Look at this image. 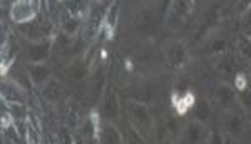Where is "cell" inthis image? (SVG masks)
I'll return each mask as SVG.
<instances>
[{
    "mask_svg": "<svg viewBox=\"0 0 251 144\" xmlns=\"http://www.w3.org/2000/svg\"><path fill=\"white\" fill-rule=\"evenodd\" d=\"M204 50L208 54H216V55H221V54H226V52L233 50L231 49V42L228 41L226 37H209L208 41L204 44Z\"/></svg>",
    "mask_w": 251,
    "mask_h": 144,
    "instance_id": "20",
    "label": "cell"
},
{
    "mask_svg": "<svg viewBox=\"0 0 251 144\" xmlns=\"http://www.w3.org/2000/svg\"><path fill=\"white\" fill-rule=\"evenodd\" d=\"M2 99L7 106H14V104H24L25 106V93L12 79L10 81L9 79H3L2 81Z\"/></svg>",
    "mask_w": 251,
    "mask_h": 144,
    "instance_id": "12",
    "label": "cell"
},
{
    "mask_svg": "<svg viewBox=\"0 0 251 144\" xmlns=\"http://www.w3.org/2000/svg\"><path fill=\"white\" fill-rule=\"evenodd\" d=\"M216 69L223 77H234L236 79V75H240V55L233 50L218 55Z\"/></svg>",
    "mask_w": 251,
    "mask_h": 144,
    "instance_id": "11",
    "label": "cell"
},
{
    "mask_svg": "<svg viewBox=\"0 0 251 144\" xmlns=\"http://www.w3.org/2000/svg\"><path fill=\"white\" fill-rule=\"evenodd\" d=\"M208 133L209 131L206 127V124L194 121V119H189L183 129V136L189 144H204L206 138H208Z\"/></svg>",
    "mask_w": 251,
    "mask_h": 144,
    "instance_id": "13",
    "label": "cell"
},
{
    "mask_svg": "<svg viewBox=\"0 0 251 144\" xmlns=\"http://www.w3.org/2000/svg\"><path fill=\"white\" fill-rule=\"evenodd\" d=\"M234 46H236V54L241 59H246V61L251 62V39L243 34H238Z\"/></svg>",
    "mask_w": 251,
    "mask_h": 144,
    "instance_id": "22",
    "label": "cell"
},
{
    "mask_svg": "<svg viewBox=\"0 0 251 144\" xmlns=\"http://www.w3.org/2000/svg\"><path fill=\"white\" fill-rule=\"evenodd\" d=\"M24 138H25L27 144H40L37 129H35L34 124L29 122V121L25 122V134H24Z\"/></svg>",
    "mask_w": 251,
    "mask_h": 144,
    "instance_id": "28",
    "label": "cell"
},
{
    "mask_svg": "<svg viewBox=\"0 0 251 144\" xmlns=\"http://www.w3.org/2000/svg\"><path fill=\"white\" fill-rule=\"evenodd\" d=\"M250 39H251V37H250Z\"/></svg>",
    "mask_w": 251,
    "mask_h": 144,
    "instance_id": "34",
    "label": "cell"
},
{
    "mask_svg": "<svg viewBox=\"0 0 251 144\" xmlns=\"http://www.w3.org/2000/svg\"><path fill=\"white\" fill-rule=\"evenodd\" d=\"M112 5V2H94L91 3V9L87 12V17L84 21V29H82V41L84 42H92L96 37H99V34L104 29V22H106V15L109 7Z\"/></svg>",
    "mask_w": 251,
    "mask_h": 144,
    "instance_id": "2",
    "label": "cell"
},
{
    "mask_svg": "<svg viewBox=\"0 0 251 144\" xmlns=\"http://www.w3.org/2000/svg\"><path fill=\"white\" fill-rule=\"evenodd\" d=\"M225 144H240V141H238V139H234V138H231V136L226 134V138H225Z\"/></svg>",
    "mask_w": 251,
    "mask_h": 144,
    "instance_id": "31",
    "label": "cell"
},
{
    "mask_svg": "<svg viewBox=\"0 0 251 144\" xmlns=\"http://www.w3.org/2000/svg\"><path fill=\"white\" fill-rule=\"evenodd\" d=\"M57 22H59L60 32L69 35V37H74V35H77V32L80 29H84L82 19H77V17H74V15L69 14V12L62 7V3H60V14H59Z\"/></svg>",
    "mask_w": 251,
    "mask_h": 144,
    "instance_id": "14",
    "label": "cell"
},
{
    "mask_svg": "<svg viewBox=\"0 0 251 144\" xmlns=\"http://www.w3.org/2000/svg\"><path fill=\"white\" fill-rule=\"evenodd\" d=\"M191 119L194 121H200L203 124H208L209 121L213 119V106L209 101H206V99H196L191 107Z\"/></svg>",
    "mask_w": 251,
    "mask_h": 144,
    "instance_id": "18",
    "label": "cell"
},
{
    "mask_svg": "<svg viewBox=\"0 0 251 144\" xmlns=\"http://www.w3.org/2000/svg\"><path fill=\"white\" fill-rule=\"evenodd\" d=\"M91 64L86 59V55H75L71 61V64L67 66V75L72 81H84L86 77L91 75Z\"/></svg>",
    "mask_w": 251,
    "mask_h": 144,
    "instance_id": "16",
    "label": "cell"
},
{
    "mask_svg": "<svg viewBox=\"0 0 251 144\" xmlns=\"http://www.w3.org/2000/svg\"><path fill=\"white\" fill-rule=\"evenodd\" d=\"M117 17H119V5L112 2V5L109 7V10H107L106 22H104V29H102V30H106V32H107L109 37H112V34H114V30H116Z\"/></svg>",
    "mask_w": 251,
    "mask_h": 144,
    "instance_id": "21",
    "label": "cell"
},
{
    "mask_svg": "<svg viewBox=\"0 0 251 144\" xmlns=\"http://www.w3.org/2000/svg\"><path fill=\"white\" fill-rule=\"evenodd\" d=\"M214 104L223 111V113H229V111H240V104H238V91L228 82H220L214 87Z\"/></svg>",
    "mask_w": 251,
    "mask_h": 144,
    "instance_id": "6",
    "label": "cell"
},
{
    "mask_svg": "<svg viewBox=\"0 0 251 144\" xmlns=\"http://www.w3.org/2000/svg\"><path fill=\"white\" fill-rule=\"evenodd\" d=\"M40 7L42 3L35 2V0H15L12 2L9 17L15 25H24V24H29L40 15Z\"/></svg>",
    "mask_w": 251,
    "mask_h": 144,
    "instance_id": "4",
    "label": "cell"
},
{
    "mask_svg": "<svg viewBox=\"0 0 251 144\" xmlns=\"http://www.w3.org/2000/svg\"><path fill=\"white\" fill-rule=\"evenodd\" d=\"M121 111H123V104H121L119 91L109 82L106 91H104L102 99H100L99 106H97L99 119L102 122H114L116 124V121H119V118H121Z\"/></svg>",
    "mask_w": 251,
    "mask_h": 144,
    "instance_id": "3",
    "label": "cell"
},
{
    "mask_svg": "<svg viewBox=\"0 0 251 144\" xmlns=\"http://www.w3.org/2000/svg\"><path fill=\"white\" fill-rule=\"evenodd\" d=\"M174 144H189V143L186 141V138H184V136H181L179 139H176V141H174Z\"/></svg>",
    "mask_w": 251,
    "mask_h": 144,
    "instance_id": "32",
    "label": "cell"
},
{
    "mask_svg": "<svg viewBox=\"0 0 251 144\" xmlns=\"http://www.w3.org/2000/svg\"><path fill=\"white\" fill-rule=\"evenodd\" d=\"M137 27L141 29V32H143L144 35H148V37H152V35L157 32V22L156 19L152 17V15L146 14L143 15V17L137 21Z\"/></svg>",
    "mask_w": 251,
    "mask_h": 144,
    "instance_id": "24",
    "label": "cell"
},
{
    "mask_svg": "<svg viewBox=\"0 0 251 144\" xmlns=\"http://www.w3.org/2000/svg\"><path fill=\"white\" fill-rule=\"evenodd\" d=\"M246 121L243 118L241 109L240 111H229V113H223V129H225V134L231 136L234 139H243L246 131Z\"/></svg>",
    "mask_w": 251,
    "mask_h": 144,
    "instance_id": "10",
    "label": "cell"
},
{
    "mask_svg": "<svg viewBox=\"0 0 251 144\" xmlns=\"http://www.w3.org/2000/svg\"><path fill=\"white\" fill-rule=\"evenodd\" d=\"M124 144H148V138L141 134L132 124H126V133H124Z\"/></svg>",
    "mask_w": 251,
    "mask_h": 144,
    "instance_id": "23",
    "label": "cell"
},
{
    "mask_svg": "<svg viewBox=\"0 0 251 144\" xmlns=\"http://www.w3.org/2000/svg\"><path fill=\"white\" fill-rule=\"evenodd\" d=\"M19 54V47L15 46V42L9 39V41H3V46H2V74L5 75L7 71L14 66L15 62V57Z\"/></svg>",
    "mask_w": 251,
    "mask_h": 144,
    "instance_id": "19",
    "label": "cell"
},
{
    "mask_svg": "<svg viewBox=\"0 0 251 144\" xmlns=\"http://www.w3.org/2000/svg\"><path fill=\"white\" fill-rule=\"evenodd\" d=\"M164 55H166L168 66L174 71L184 69L189 64L188 46H186L184 41H179V39H173V41L168 42V46H166V49H164Z\"/></svg>",
    "mask_w": 251,
    "mask_h": 144,
    "instance_id": "5",
    "label": "cell"
},
{
    "mask_svg": "<svg viewBox=\"0 0 251 144\" xmlns=\"http://www.w3.org/2000/svg\"><path fill=\"white\" fill-rule=\"evenodd\" d=\"M225 138H226V134L223 133L221 129H211L208 133V138H206V141L204 144H225Z\"/></svg>",
    "mask_w": 251,
    "mask_h": 144,
    "instance_id": "29",
    "label": "cell"
},
{
    "mask_svg": "<svg viewBox=\"0 0 251 144\" xmlns=\"http://www.w3.org/2000/svg\"><path fill=\"white\" fill-rule=\"evenodd\" d=\"M248 86L251 87V75H250V81H248Z\"/></svg>",
    "mask_w": 251,
    "mask_h": 144,
    "instance_id": "33",
    "label": "cell"
},
{
    "mask_svg": "<svg viewBox=\"0 0 251 144\" xmlns=\"http://www.w3.org/2000/svg\"><path fill=\"white\" fill-rule=\"evenodd\" d=\"M27 74H29L32 86L40 87V89H42L50 79H54L52 77V69L47 64H27Z\"/></svg>",
    "mask_w": 251,
    "mask_h": 144,
    "instance_id": "15",
    "label": "cell"
},
{
    "mask_svg": "<svg viewBox=\"0 0 251 144\" xmlns=\"http://www.w3.org/2000/svg\"><path fill=\"white\" fill-rule=\"evenodd\" d=\"M193 12V2H171L169 3V10L168 15H166V24L168 27L174 32L181 30L184 27L188 17Z\"/></svg>",
    "mask_w": 251,
    "mask_h": 144,
    "instance_id": "7",
    "label": "cell"
},
{
    "mask_svg": "<svg viewBox=\"0 0 251 144\" xmlns=\"http://www.w3.org/2000/svg\"><path fill=\"white\" fill-rule=\"evenodd\" d=\"M54 52V41L46 39L39 42H27L25 59L29 64H46Z\"/></svg>",
    "mask_w": 251,
    "mask_h": 144,
    "instance_id": "9",
    "label": "cell"
},
{
    "mask_svg": "<svg viewBox=\"0 0 251 144\" xmlns=\"http://www.w3.org/2000/svg\"><path fill=\"white\" fill-rule=\"evenodd\" d=\"M107 77H106V69L102 66H97L96 69L91 71V75H89V101L92 102V106H99L100 99L104 96V91L107 87Z\"/></svg>",
    "mask_w": 251,
    "mask_h": 144,
    "instance_id": "8",
    "label": "cell"
},
{
    "mask_svg": "<svg viewBox=\"0 0 251 144\" xmlns=\"http://www.w3.org/2000/svg\"><path fill=\"white\" fill-rule=\"evenodd\" d=\"M42 93L49 101H57L60 96H62V86H60V82H57L55 79H50V81L42 87Z\"/></svg>",
    "mask_w": 251,
    "mask_h": 144,
    "instance_id": "25",
    "label": "cell"
},
{
    "mask_svg": "<svg viewBox=\"0 0 251 144\" xmlns=\"http://www.w3.org/2000/svg\"><path fill=\"white\" fill-rule=\"evenodd\" d=\"M240 34L246 35V37H251V5L246 10H243V14L240 15Z\"/></svg>",
    "mask_w": 251,
    "mask_h": 144,
    "instance_id": "27",
    "label": "cell"
},
{
    "mask_svg": "<svg viewBox=\"0 0 251 144\" xmlns=\"http://www.w3.org/2000/svg\"><path fill=\"white\" fill-rule=\"evenodd\" d=\"M99 144H124V134L114 122H102L99 126Z\"/></svg>",
    "mask_w": 251,
    "mask_h": 144,
    "instance_id": "17",
    "label": "cell"
},
{
    "mask_svg": "<svg viewBox=\"0 0 251 144\" xmlns=\"http://www.w3.org/2000/svg\"><path fill=\"white\" fill-rule=\"evenodd\" d=\"M126 113H127V122L132 124L141 134L149 138V134L154 129V118L148 104L131 99L126 102Z\"/></svg>",
    "mask_w": 251,
    "mask_h": 144,
    "instance_id": "1",
    "label": "cell"
},
{
    "mask_svg": "<svg viewBox=\"0 0 251 144\" xmlns=\"http://www.w3.org/2000/svg\"><path fill=\"white\" fill-rule=\"evenodd\" d=\"M243 139H245V144H251V124L246 126V131H245V136H243Z\"/></svg>",
    "mask_w": 251,
    "mask_h": 144,
    "instance_id": "30",
    "label": "cell"
},
{
    "mask_svg": "<svg viewBox=\"0 0 251 144\" xmlns=\"http://www.w3.org/2000/svg\"><path fill=\"white\" fill-rule=\"evenodd\" d=\"M238 104L243 113L251 114V87L246 86L238 91Z\"/></svg>",
    "mask_w": 251,
    "mask_h": 144,
    "instance_id": "26",
    "label": "cell"
}]
</instances>
